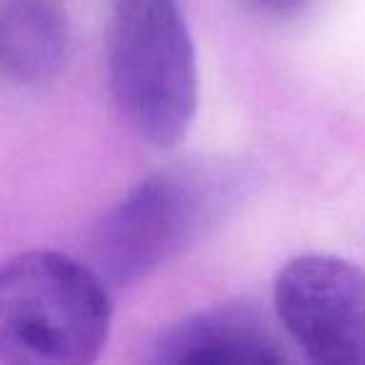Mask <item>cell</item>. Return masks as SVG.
Segmentation results:
<instances>
[{
	"label": "cell",
	"mask_w": 365,
	"mask_h": 365,
	"mask_svg": "<svg viewBox=\"0 0 365 365\" xmlns=\"http://www.w3.org/2000/svg\"><path fill=\"white\" fill-rule=\"evenodd\" d=\"M71 26L58 0H0V76L38 86L61 73Z\"/></svg>",
	"instance_id": "obj_6"
},
{
	"label": "cell",
	"mask_w": 365,
	"mask_h": 365,
	"mask_svg": "<svg viewBox=\"0 0 365 365\" xmlns=\"http://www.w3.org/2000/svg\"><path fill=\"white\" fill-rule=\"evenodd\" d=\"M280 328L305 360L365 365V273L338 255L305 253L275 275Z\"/></svg>",
	"instance_id": "obj_4"
},
{
	"label": "cell",
	"mask_w": 365,
	"mask_h": 365,
	"mask_svg": "<svg viewBox=\"0 0 365 365\" xmlns=\"http://www.w3.org/2000/svg\"><path fill=\"white\" fill-rule=\"evenodd\" d=\"M150 358L165 365H263L290 360V353L258 310L215 305L163 330Z\"/></svg>",
	"instance_id": "obj_5"
},
{
	"label": "cell",
	"mask_w": 365,
	"mask_h": 365,
	"mask_svg": "<svg viewBox=\"0 0 365 365\" xmlns=\"http://www.w3.org/2000/svg\"><path fill=\"white\" fill-rule=\"evenodd\" d=\"M250 185L248 165L225 158H193L150 173L98 220L93 268L115 288L148 278L218 228Z\"/></svg>",
	"instance_id": "obj_1"
},
{
	"label": "cell",
	"mask_w": 365,
	"mask_h": 365,
	"mask_svg": "<svg viewBox=\"0 0 365 365\" xmlns=\"http://www.w3.org/2000/svg\"><path fill=\"white\" fill-rule=\"evenodd\" d=\"M315 0H248V6L255 13L270 21H293V18L303 16Z\"/></svg>",
	"instance_id": "obj_7"
},
{
	"label": "cell",
	"mask_w": 365,
	"mask_h": 365,
	"mask_svg": "<svg viewBox=\"0 0 365 365\" xmlns=\"http://www.w3.org/2000/svg\"><path fill=\"white\" fill-rule=\"evenodd\" d=\"M108 283L58 250L0 263V365H88L110 335Z\"/></svg>",
	"instance_id": "obj_2"
},
{
	"label": "cell",
	"mask_w": 365,
	"mask_h": 365,
	"mask_svg": "<svg viewBox=\"0 0 365 365\" xmlns=\"http://www.w3.org/2000/svg\"><path fill=\"white\" fill-rule=\"evenodd\" d=\"M108 83L128 125L158 148L188 135L198 113V58L178 0H113Z\"/></svg>",
	"instance_id": "obj_3"
}]
</instances>
